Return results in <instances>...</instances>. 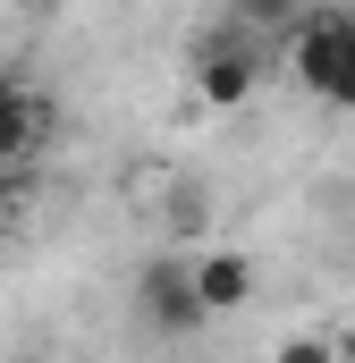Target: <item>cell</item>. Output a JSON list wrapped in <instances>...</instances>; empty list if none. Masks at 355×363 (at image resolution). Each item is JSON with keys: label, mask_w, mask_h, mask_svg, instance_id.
<instances>
[{"label": "cell", "mask_w": 355, "mask_h": 363, "mask_svg": "<svg viewBox=\"0 0 355 363\" xmlns=\"http://www.w3.org/2000/svg\"><path fill=\"white\" fill-rule=\"evenodd\" d=\"M296 9H305V0H237V9H229V26H246V34H288V26H296Z\"/></svg>", "instance_id": "8992f818"}, {"label": "cell", "mask_w": 355, "mask_h": 363, "mask_svg": "<svg viewBox=\"0 0 355 363\" xmlns=\"http://www.w3.org/2000/svg\"><path fill=\"white\" fill-rule=\"evenodd\" d=\"M322 101H339V110H355V60H347V77H339V85L322 93Z\"/></svg>", "instance_id": "ba28073f"}, {"label": "cell", "mask_w": 355, "mask_h": 363, "mask_svg": "<svg viewBox=\"0 0 355 363\" xmlns=\"http://www.w3.org/2000/svg\"><path fill=\"white\" fill-rule=\"evenodd\" d=\"M288 60H296L305 93H330L339 77H347V60H355V9H339V0H305L296 26H288Z\"/></svg>", "instance_id": "6da1fadb"}, {"label": "cell", "mask_w": 355, "mask_h": 363, "mask_svg": "<svg viewBox=\"0 0 355 363\" xmlns=\"http://www.w3.org/2000/svg\"><path fill=\"white\" fill-rule=\"evenodd\" d=\"M43 135H51V101L26 85V77L0 68V161H26Z\"/></svg>", "instance_id": "277c9868"}, {"label": "cell", "mask_w": 355, "mask_h": 363, "mask_svg": "<svg viewBox=\"0 0 355 363\" xmlns=\"http://www.w3.org/2000/svg\"><path fill=\"white\" fill-rule=\"evenodd\" d=\"M339 355H347V363H355V330H347V338H339Z\"/></svg>", "instance_id": "9c48e42d"}, {"label": "cell", "mask_w": 355, "mask_h": 363, "mask_svg": "<svg viewBox=\"0 0 355 363\" xmlns=\"http://www.w3.org/2000/svg\"><path fill=\"white\" fill-rule=\"evenodd\" d=\"M136 304H144V321L161 330V338H195L212 313H203V296H195V271L178 262V254H161V262H144V279H136Z\"/></svg>", "instance_id": "7a4b0ae2"}, {"label": "cell", "mask_w": 355, "mask_h": 363, "mask_svg": "<svg viewBox=\"0 0 355 363\" xmlns=\"http://www.w3.org/2000/svg\"><path fill=\"white\" fill-rule=\"evenodd\" d=\"M195 85H203L212 110H237L246 93L263 85V51H254V34H246V26L212 34V43H203V60H195Z\"/></svg>", "instance_id": "3957f363"}, {"label": "cell", "mask_w": 355, "mask_h": 363, "mask_svg": "<svg viewBox=\"0 0 355 363\" xmlns=\"http://www.w3.org/2000/svg\"><path fill=\"white\" fill-rule=\"evenodd\" d=\"M186 271H195L203 313H237V304L254 296V262H246V254H203V262H186Z\"/></svg>", "instance_id": "5b68a950"}, {"label": "cell", "mask_w": 355, "mask_h": 363, "mask_svg": "<svg viewBox=\"0 0 355 363\" xmlns=\"http://www.w3.org/2000/svg\"><path fill=\"white\" fill-rule=\"evenodd\" d=\"M17 194H26V178H17V161H0V220L17 211Z\"/></svg>", "instance_id": "52a82bcc"}]
</instances>
